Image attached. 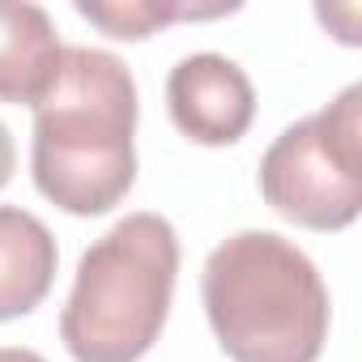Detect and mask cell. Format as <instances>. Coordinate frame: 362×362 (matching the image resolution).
<instances>
[{"label": "cell", "mask_w": 362, "mask_h": 362, "mask_svg": "<svg viewBox=\"0 0 362 362\" xmlns=\"http://www.w3.org/2000/svg\"><path fill=\"white\" fill-rule=\"evenodd\" d=\"M60 35L39 5L0 0V103L39 107L60 73Z\"/></svg>", "instance_id": "cell-6"}, {"label": "cell", "mask_w": 362, "mask_h": 362, "mask_svg": "<svg viewBox=\"0 0 362 362\" xmlns=\"http://www.w3.org/2000/svg\"><path fill=\"white\" fill-rule=\"evenodd\" d=\"M13 170H18V149H13V136H9V128L0 124V188L13 179Z\"/></svg>", "instance_id": "cell-9"}, {"label": "cell", "mask_w": 362, "mask_h": 362, "mask_svg": "<svg viewBox=\"0 0 362 362\" xmlns=\"http://www.w3.org/2000/svg\"><path fill=\"white\" fill-rule=\"evenodd\" d=\"M273 214L307 230H345L362 214V86L341 90L320 115L290 124L260 158Z\"/></svg>", "instance_id": "cell-4"}, {"label": "cell", "mask_w": 362, "mask_h": 362, "mask_svg": "<svg viewBox=\"0 0 362 362\" xmlns=\"http://www.w3.org/2000/svg\"><path fill=\"white\" fill-rule=\"evenodd\" d=\"M0 362H47V358L35 354V349H18V345H9V349H0Z\"/></svg>", "instance_id": "cell-10"}, {"label": "cell", "mask_w": 362, "mask_h": 362, "mask_svg": "<svg viewBox=\"0 0 362 362\" xmlns=\"http://www.w3.org/2000/svg\"><path fill=\"white\" fill-rule=\"evenodd\" d=\"M179 273L175 226L158 214H128L77 264L60 311V337L77 362H136L166 328Z\"/></svg>", "instance_id": "cell-3"}, {"label": "cell", "mask_w": 362, "mask_h": 362, "mask_svg": "<svg viewBox=\"0 0 362 362\" xmlns=\"http://www.w3.org/2000/svg\"><path fill=\"white\" fill-rule=\"evenodd\" d=\"M136 81L124 60L64 47L52 90L35 107L30 166L39 192L77 218L111 214L136 179Z\"/></svg>", "instance_id": "cell-1"}, {"label": "cell", "mask_w": 362, "mask_h": 362, "mask_svg": "<svg viewBox=\"0 0 362 362\" xmlns=\"http://www.w3.org/2000/svg\"><path fill=\"white\" fill-rule=\"evenodd\" d=\"M52 230L13 205H0V324L30 315L56 281Z\"/></svg>", "instance_id": "cell-7"}, {"label": "cell", "mask_w": 362, "mask_h": 362, "mask_svg": "<svg viewBox=\"0 0 362 362\" xmlns=\"http://www.w3.org/2000/svg\"><path fill=\"white\" fill-rule=\"evenodd\" d=\"M166 107L175 128L197 145H235L256 119V90L247 73L218 56H184L166 77Z\"/></svg>", "instance_id": "cell-5"}, {"label": "cell", "mask_w": 362, "mask_h": 362, "mask_svg": "<svg viewBox=\"0 0 362 362\" xmlns=\"http://www.w3.org/2000/svg\"><path fill=\"white\" fill-rule=\"evenodd\" d=\"M201 294L230 362H315L324 354L328 286L307 252L273 230H239L218 243Z\"/></svg>", "instance_id": "cell-2"}, {"label": "cell", "mask_w": 362, "mask_h": 362, "mask_svg": "<svg viewBox=\"0 0 362 362\" xmlns=\"http://www.w3.org/2000/svg\"><path fill=\"white\" fill-rule=\"evenodd\" d=\"M235 5L226 9H188V5H153V0H119V5H90V0H77V13L94 26H103L111 39H149L158 26L166 22H179V18H222L230 13Z\"/></svg>", "instance_id": "cell-8"}]
</instances>
